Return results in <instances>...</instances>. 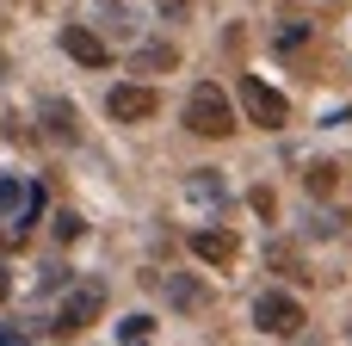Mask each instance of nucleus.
I'll return each instance as SVG.
<instances>
[{
  "instance_id": "obj_1",
  "label": "nucleus",
  "mask_w": 352,
  "mask_h": 346,
  "mask_svg": "<svg viewBox=\"0 0 352 346\" xmlns=\"http://www.w3.org/2000/svg\"><path fill=\"white\" fill-rule=\"evenodd\" d=\"M186 130L192 136H229L235 130V105H229V93L223 87H192V99H186Z\"/></svg>"
},
{
  "instance_id": "obj_2",
  "label": "nucleus",
  "mask_w": 352,
  "mask_h": 346,
  "mask_svg": "<svg viewBox=\"0 0 352 346\" xmlns=\"http://www.w3.org/2000/svg\"><path fill=\"white\" fill-rule=\"evenodd\" d=\"M241 111H248V124H260V130H285V118H291L285 93L266 87L260 74H241Z\"/></svg>"
},
{
  "instance_id": "obj_3",
  "label": "nucleus",
  "mask_w": 352,
  "mask_h": 346,
  "mask_svg": "<svg viewBox=\"0 0 352 346\" xmlns=\"http://www.w3.org/2000/svg\"><path fill=\"white\" fill-rule=\"evenodd\" d=\"M99 310H105V285H74L68 297H62V310H56V334H80L87 322H99Z\"/></svg>"
},
{
  "instance_id": "obj_4",
  "label": "nucleus",
  "mask_w": 352,
  "mask_h": 346,
  "mask_svg": "<svg viewBox=\"0 0 352 346\" xmlns=\"http://www.w3.org/2000/svg\"><path fill=\"white\" fill-rule=\"evenodd\" d=\"M254 322H260L266 334H297V328H303V303H297L291 291H260V297H254Z\"/></svg>"
},
{
  "instance_id": "obj_5",
  "label": "nucleus",
  "mask_w": 352,
  "mask_h": 346,
  "mask_svg": "<svg viewBox=\"0 0 352 346\" xmlns=\"http://www.w3.org/2000/svg\"><path fill=\"white\" fill-rule=\"evenodd\" d=\"M105 111H111L118 124H142V118H155V111H161V99H155V87L124 80V87H111V93H105Z\"/></svg>"
},
{
  "instance_id": "obj_6",
  "label": "nucleus",
  "mask_w": 352,
  "mask_h": 346,
  "mask_svg": "<svg viewBox=\"0 0 352 346\" xmlns=\"http://www.w3.org/2000/svg\"><path fill=\"white\" fill-rule=\"evenodd\" d=\"M62 50L80 62V68H105L111 62V50H105V37L93 31V25H62Z\"/></svg>"
},
{
  "instance_id": "obj_7",
  "label": "nucleus",
  "mask_w": 352,
  "mask_h": 346,
  "mask_svg": "<svg viewBox=\"0 0 352 346\" xmlns=\"http://www.w3.org/2000/svg\"><path fill=\"white\" fill-rule=\"evenodd\" d=\"M192 254H198L204 266H229V260L241 254V241H235L229 229H192Z\"/></svg>"
},
{
  "instance_id": "obj_8",
  "label": "nucleus",
  "mask_w": 352,
  "mask_h": 346,
  "mask_svg": "<svg viewBox=\"0 0 352 346\" xmlns=\"http://www.w3.org/2000/svg\"><path fill=\"white\" fill-rule=\"evenodd\" d=\"M161 297H167V303H173V310H186V316H192V310H204V303H210V291H204V285H198V279H186V272H173V279H161Z\"/></svg>"
},
{
  "instance_id": "obj_9",
  "label": "nucleus",
  "mask_w": 352,
  "mask_h": 346,
  "mask_svg": "<svg viewBox=\"0 0 352 346\" xmlns=\"http://www.w3.org/2000/svg\"><path fill=\"white\" fill-rule=\"evenodd\" d=\"M43 124H50L56 142H74V136H80V118H74L68 99H43Z\"/></svg>"
},
{
  "instance_id": "obj_10",
  "label": "nucleus",
  "mask_w": 352,
  "mask_h": 346,
  "mask_svg": "<svg viewBox=\"0 0 352 346\" xmlns=\"http://www.w3.org/2000/svg\"><path fill=\"white\" fill-rule=\"evenodd\" d=\"M186 198H192V204H223V173H210V167H204V173H192Z\"/></svg>"
},
{
  "instance_id": "obj_11",
  "label": "nucleus",
  "mask_w": 352,
  "mask_h": 346,
  "mask_svg": "<svg viewBox=\"0 0 352 346\" xmlns=\"http://www.w3.org/2000/svg\"><path fill=\"white\" fill-rule=\"evenodd\" d=\"M173 62H179V50H173V43H148V50H136V68H142V74L173 68Z\"/></svg>"
},
{
  "instance_id": "obj_12",
  "label": "nucleus",
  "mask_w": 352,
  "mask_h": 346,
  "mask_svg": "<svg viewBox=\"0 0 352 346\" xmlns=\"http://www.w3.org/2000/svg\"><path fill=\"white\" fill-rule=\"evenodd\" d=\"M272 43H278V50H285V56H297V50H303V43H309V25H303V19H285V25H278V37H272Z\"/></svg>"
},
{
  "instance_id": "obj_13",
  "label": "nucleus",
  "mask_w": 352,
  "mask_h": 346,
  "mask_svg": "<svg viewBox=\"0 0 352 346\" xmlns=\"http://www.w3.org/2000/svg\"><path fill=\"white\" fill-rule=\"evenodd\" d=\"M25 180H0V217H19V204H25Z\"/></svg>"
},
{
  "instance_id": "obj_14",
  "label": "nucleus",
  "mask_w": 352,
  "mask_h": 346,
  "mask_svg": "<svg viewBox=\"0 0 352 346\" xmlns=\"http://www.w3.org/2000/svg\"><path fill=\"white\" fill-rule=\"evenodd\" d=\"M303 180H309V192H316V198H328V192H334V180H340V173H334V167H328V161H316V167H309V173H303Z\"/></svg>"
},
{
  "instance_id": "obj_15",
  "label": "nucleus",
  "mask_w": 352,
  "mask_h": 346,
  "mask_svg": "<svg viewBox=\"0 0 352 346\" xmlns=\"http://www.w3.org/2000/svg\"><path fill=\"white\" fill-rule=\"evenodd\" d=\"M148 328H155V322H148V316H130V322H118V334H124V340H130V346L142 340V334H148Z\"/></svg>"
},
{
  "instance_id": "obj_16",
  "label": "nucleus",
  "mask_w": 352,
  "mask_h": 346,
  "mask_svg": "<svg viewBox=\"0 0 352 346\" xmlns=\"http://www.w3.org/2000/svg\"><path fill=\"white\" fill-rule=\"evenodd\" d=\"M56 235H62V241H74V235H80V217H74V210H62V217H56Z\"/></svg>"
},
{
  "instance_id": "obj_17",
  "label": "nucleus",
  "mask_w": 352,
  "mask_h": 346,
  "mask_svg": "<svg viewBox=\"0 0 352 346\" xmlns=\"http://www.w3.org/2000/svg\"><path fill=\"white\" fill-rule=\"evenodd\" d=\"M155 6H161V12H186V0H155Z\"/></svg>"
},
{
  "instance_id": "obj_18",
  "label": "nucleus",
  "mask_w": 352,
  "mask_h": 346,
  "mask_svg": "<svg viewBox=\"0 0 352 346\" xmlns=\"http://www.w3.org/2000/svg\"><path fill=\"white\" fill-rule=\"evenodd\" d=\"M6 297H12V272H0V303H6Z\"/></svg>"
},
{
  "instance_id": "obj_19",
  "label": "nucleus",
  "mask_w": 352,
  "mask_h": 346,
  "mask_svg": "<svg viewBox=\"0 0 352 346\" xmlns=\"http://www.w3.org/2000/svg\"><path fill=\"white\" fill-rule=\"evenodd\" d=\"M12 241H19V235H12V229H0V254H6V248H12Z\"/></svg>"
},
{
  "instance_id": "obj_20",
  "label": "nucleus",
  "mask_w": 352,
  "mask_h": 346,
  "mask_svg": "<svg viewBox=\"0 0 352 346\" xmlns=\"http://www.w3.org/2000/svg\"><path fill=\"white\" fill-rule=\"evenodd\" d=\"M136 346H142V340H136Z\"/></svg>"
}]
</instances>
